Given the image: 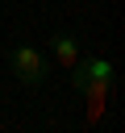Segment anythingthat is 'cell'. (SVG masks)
I'll return each mask as SVG.
<instances>
[{
    "instance_id": "7a4b0ae2",
    "label": "cell",
    "mask_w": 125,
    "mask_h": 133,
    "mask_svg": "<svg viewBox=\"0 0 125 133\" xmlns=\"http://www.w3.org/2000/svg\"><path fill=\"white\" fill-rule=\"evenodd\" d=\"M113 58L108 54H92V58H79L71 66V87H83V83H113Z\"/></svg>"
},
{
    "instance_id": "6da1fadb",
    "label": "cell",
    "mask_w": 125,
    "mask_h": 133,
    "mask_svg": "<svg viewBox=\"0 0 125 133\" xmlns=\"http://www.w3.org/2000/svg\"><path fill=\"white\" fill-rule=\"evenodd\" d=\"M8 71L17 75V83L21 87H42L46 79H50V58L38 50V46H12V54H8Z\"/></svg>"
},
{
    "instance_id": "3957f363",
    "label": "cell",
    "mask_w": 125,
    "mask_h": 133,
    "mask_svg": "<svg viewBox=\"0 0 125 133\" xmlns=\"http://www.w3.org/2000/svg\"><path fill=\"white\" fill-rule=\"evenodd\" d=\"M79 58H83V42H79L75 33H54V37H50V62H54V66L71 71Z\"/></svg>"
}]
</instances>
